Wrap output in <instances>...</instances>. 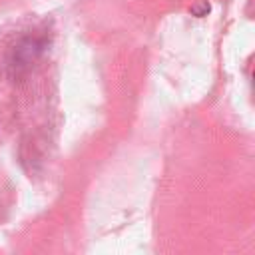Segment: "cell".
<instances>
[]
</instances>
